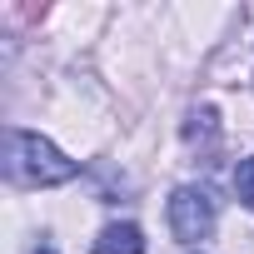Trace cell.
Returning <instances> with one entry per match:
<instances>
[{"label":"cell","mask_w":254,"mask_h":254,"mask_svg":"<svg viewBox=\"0 0 254 254\" xmlns=\"http://www.w3.org/2000/svg\"><path fill=\"white\" fill-rule=\"evenodd\" d=\"M95 254H145V229L140 224H105L95 239Z\"/></svg>","instance_id":"cell-3"},{"label":"cell","mask_w":254,"mask_h":254,"mask_svg":"<svg viewBox=\"0 0 254 254\" xmlns=\"http://www.w3.org/2000/svg\"><path fill=\"white\" fill-rule=\"evenodd\" d=\"M214 120H219V115H214V105H199V110H190V120H185V140H190V145H199V140L209 145V140L219 135V125H214Z\"/></svg>","instance_id":"cell-4"},{"label":"cell","mask_w":254,"mask_h":254,"mask_svg":"<svg viewBox=\"0 0 254 254\" xmlns=\"http://www.w3.org/2000/svg\"><path fill=\"white\" fill-rule=\"evenodd\" d=\"M35 254H55V249H35Z\"/></svg>","instance_id":"cell-6"},{"label":"cell","mask_w":254,"mask_h":254,"mask_svg":"<svg viewBox=\"0 0 254 254\" xmlns=\"http://www.w3.org/2000/svg\"><path fill=\"white\" fill-rule=\"evenodd\" d=\"M234 194H239L244 209H254V155L234 165Z\"/></svg>","instance_id":"cell-5"},{"label":"cell","mask_w":254,"mask_h":254,"mask_svg":"<svg viewBox=\"0 0 254 254\" xmlns=\"http://www.w3.org/2000/svg\"><path fill=\"white\" fill-rule=\"evenodd\" d=\"M214 219H219V204L204 185H180L170 194V234L180 244H199L214 234Z\"/></svg>","instance_id":"cell-2"},{"label":"cell","mask_w":254,"mask_h":254,"mask_svg":"<svg viewBox=\"0 0 254 254\" xmlns=\"http://www.w3.org/2000/svg\"><path fill=\"white\" fill-rule=\"evenodd\" d=\"M5 175L15 185H30V190H50V185H65L75 180V160H65L45 135H30V130H10L5 135Z\"/></svg>","instance_id":"cell-1"}]
</instances>
